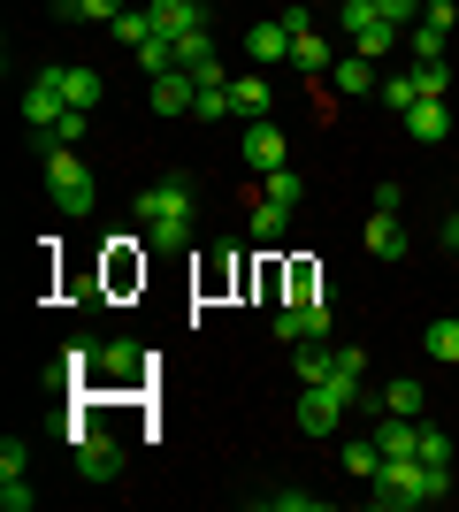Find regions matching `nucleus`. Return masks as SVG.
Returning a JSON list of instances; mask_svg holds the SVG:
<instances>
[{"label": "nucleus", "mask_w": 459, "mask_h": 512, "mask_svg": "<svg viewBox=\"0 0 459 512\" xmlns=\"http://www.w3.org/2000/svg\"><path fill=\"white\" fill-rule=\"evenodd\" d=\"M146 8H153V23H161L169 39L176 31H199V0H146Z\"/></svg>", "instance_id": "nucleus-20"}, {"label": "nucleus", "mask_w": 459, "mask_h": 512, "mask_svg": "<svg viewBox=\"0 0 459 512\" xmlns=\"http://www.w3.org/2000/svg\"><path fill=\"white\" fill-rule=\"evenodd\" d=\"M276 337H284V344L329 337V291H322V299H291V306H276Z\"/></svg>", "instance_id": "nucleus-6"}, {"label": "nucleus", "mask_w": 459, "mask_h": 512, "mask_svg": "<svg viewBox=\"0 0 459 512\" xmlns=\"http://www.w3.org/2000/svg\"><path fill=\"white\" fill-rule=\"evenodd\" d=\"M291 230V207L284 199H253V245H276Z\"/></svg>", "instance_id": "nucleus-18"}, {"label": "nucleus", "mask_w": 459, "mask_h": 512, "mask_svg": "<svg viewBox=\"0 0 459 512\" xmlns=\"http://www.w3.org/2000/svg\"><path fill=\"white\" fill-rule=\"evenodd\" d=\"M421 23H437V31H452V23H459V0H429V16H421Z\"/></svg>", "instance_id": "nucleus-36"}, {"label": "nucleus", "mask_w": 459, "mask_h": 512, "mask_svg": "<svg viewBox=\"0 0 459 512\" xmlns=\"http://www.w3.org/2000/svg\"><path fill=\"white\" fill-rule=\"evenodd\" d=\"M146 367L153 360H138V344H100L92 375H100V383H146Z\"/></svg>", "instance_id": "nucleus-9"}, {"label": "nucleus", "mask_w": 459, "mask_h": 512, "mask_svg": "<svg viewBox=\"0 0 459 512\" xmlns=\"http://www.w3.org/2000/svg\"><path fill=\"white\" fill-rule=\"evenodd\" d=\"M261 505L268 512H322V497L314 490H261Z\"/></svg>", "instance_id": "nucleus-28"}, {"label": "nucleus", "mask_w": 459, "mask_h": 512, "mask_svg": "<svg viewBox=\"0 0 459 512\" xmlns=\"http://www.w3.org/2000/svg\"><path fill=\"white\" fill-rule=\"evenodd\" d=\"M375 467H383V444H375V436H352V444H345V474L375 482Z\"/></svg>", "instance_id": "nucleus-23"}, {"label": "nucleus", "mask_w": 459, "mask_h": 512, "mask_svg": "<svg viewBox=\"0 0 459 512\" xmlns=\"http://www.w3.org/2000/svg\"><path fill=\"white\" fill-rule=\"evenodd\" d=\"M192 100H199V77H192V69L153 77V107H161V115H192Z\"/></svg>", "instance_id": "nucleus-12"}, {"label": "nucleus", "mask_w": 459, "mask_h": 512, "mask_svg": "<svg viewBox=\"0 0 459 512\" xmlns=\"http://www.w3.org/2000/svg\"><path fill=\"white\" fill-rule=\"evenodd\" d=\"M39 77L62 92V107H77V115H92V107H100V92H108V85H100V69H85V62H77V69H69V62H46Z\"/></svg>", "instance_id": "nucleus-5"}, {"label": "nucleus", "mask_w": 459, "mask_h": 512, "mask_svg": "<svg viewBox=\"0 0 459 512\" xmlns=\"http://www.w3.org/2000/svg\"><path fill=\"white\" fill-rule=\"evenodd\" d=\"M245 169H253V176L291 169V146H284V130H276V123H245Z\"/></svg>", "instance_id": "nucleus-7"}, {"label": "nucleus", "mask_w": 459, "mask_h": 512, "mask_svg": "<svg viewBox=\"0 0 459 512\" xmlns=\"http://www.w3.org/2000/svg\"><path fill=\"white\" fill-rule=\"evenodd\" d=\"M329 375H345V383H368V352H360V344H337Z\"/></svg>", "instance_id": "nucleus-29"}, {"label": "nucleus", "mask_w": 459, "mask_h": 512, "mask_svg": "<svg viewBox=\"0 0 459 512\" xmlns=\"http://www.w3.org/2000/svg\"><path fill=\"white\" fill-rule=\"evenodd\" d=\"M329 85L345 92V100H360V92H375V62H368V54H345V62L329 69Z\"/></svg>", "instance_id": "nucleus-16"}, {"label": "nucleus", "mask_w": 459, "mask_h": 512, "mask_svg": "<svg viewBox=\"0 0 459 512\" xmlns=\"http://www.w3.org/2000/svg\"><path fill=\"white\" fill-rule=\"evenodd\" d=\"M375 16L383 23H414V16H429V0H375Z\"/></svg>", "instance_id": "nucleus-32"}, {"label": "nucleus", "mask_w": 459, "mask_h": 512, "mask_svg": "<svg viewBox=\"0 0 459 512\" xmlns=\"http://www.w3.org/2000/svg\"><path fill=\"white\" fill-rule=\"evenodd\" d=\"M284 16H291V69H306V77L337 69V62H329V46H322V31L306 23V8H284Z\"/></svg>", "instance_id": "nucleus-8"}, {"label": "nucleus", "mask_w": 459, "mask_h": 512, "mask_svg": "<svg viewBox=\"0 0 459 512\" xmlns=\"http://www.w3.org/2000/svg\"><path fill=\"white\" fill-rule=\"evenodd\" d=\"M421 352L437 367H459V321H429V337H421Z\"/></svg>", "instance_id": "nucleus-21"}, {"label": "nucleus", "mask_w": 459, "mask_h": 512, "mask_svg": "<svg viewBox=\"0 0 459 512\" xmlns=\"http://www.w3.org/2000/svg\"><path fill=\"white\" fill-rule=\"evenodd\" d=\"M414 54H421V62H444V31H437V23H414Z\"/></svg>", "instance_id": "nucleus-33"}, {"label": "nucleus", "mask_w": 459, "mask_h": 512, "mask_svg": "<svg viewBox=\"0 0 459 512\" xmlns=\"http://www.w3.org/2000/svg\"><path fill=\"white\" fill-rule=\"evenodd\" d=\"M414 85H421V100H444V92H452V69H444V62H421Z\"/></svg>", "instance_id": "nucleus-30"}, {"label": "nucleus", "mask_w": 459, "mask_h": 512, "mask_svg": "<svg viewBox=\"0 0 459 512\" xmlns=\"http://www.w3.org/2000/svg\"><path fill=\"white\" fill-rule=\"evenodd\" d=\"M414 436H421V421H406V413H383V428H375L383 459H414Z\"/></svg>", "instance_id": "nucleus-15"}, {"label": "nucleus", "mask_w": 459, "mask_h": 512, "mask_svg": "<svg viewBox=\"0 0 459 512\" xmlns=\"http://www.w3.org/2000/svg\"><path fill=\"white\" fill-rule=\"evenodd\" d=\"M245 54H253V62H291V16L253 23V31H245Z\"/></svg>", "instance_id": "nucleus-10"}, {"label": "nucleus", "mask_w": 459, "mask_h": 512, "mask_svg": "<svg viewBox=\"0 0 459 512\" xmlns=\"http://www.w3.org/2000/svg\"><path fill=\"white\" fill-rule=\"evenodd\" d=\"M329 360H337V344H322V337H314V344H291V367H299V383H322Z\"/></svg>", "instance_id": "nucleus-19"}, {"label": "nucleus", "mask_w": 459, "mask_h": 512, "mask_svg": "<svg viewBox=\"0 0 459 512\" xmlns=\"http://www.w3.org/2000/svg\"><path fill=\"white\" fill-rule=\"evenodd\" d=\"M406 138H414V146H444V138H452V115H444V100H421L414 115H406Z\"/></svg>", "instance_id": "nucleus-13"}, {"label": "nucleus", "mask_w": 459, "mask_h": 512, "mask_svg": "<svg viewBox=\"0 0 459 512\" xmlns=\"http://www.w3.org/2000/svg\"><path fill=\"white\" fill-rule=\"evenodd\" d=\"M46 192H54V207H62V214H92V207H100V184H92V169L77 161V146L46 153Z\"/></svg>", "instance_id": "nucleus-3"}, {"label": "nucleus", "mask_w": 459, "mask_h": 512, "mask_svg": "<svg viewBox=\"0 0 459 512\" xmlns=\"http://www.w3.org/2000/svg\"><path fill=\"white\" fill-rule=\"evenodd\" d=\"M421 406H429V390H421L414 375H391V383H383V413H406V421H421Z\"/></svg>", "instance_id": "nucleus-17"}, {"label": "nucleus", "mask_w": 459, "mask_h": 512, "mask_svg": "<svg viewBox=\"0 0 459 512\" xmlns=\"http://www.w3.org/2000/svg\"><path fill=\"white\" fill-rule=\"evenodd\" d=\"M138 230L153 245H192V176H161L138 192Z\"/></svg>", "instance_id": "nucleus-2"}, {"label": "nucleus", "mask_w": 459, "mask_h": 512, "mask_svg": "<svg viewBox=\"0 0 459 512\" xmlns=\"http://www.w3.org/2000/svg\"><path fill=\"white\" fill-rule=\"evenodd\" d=\"M39 505V490H23V474H8V482H0V512H31Z\"/></svg>", "instance_id": "nucleus-31"}, {"label": "nucleus", "mask_w": 459, "mask_h": 512, "mask_svg": "<svg viewBox=\"0 0 459 512\" xmlns=\"http://www.w3.org/2000/svg\"><path fill=\"white\" fill-rule=\"evenodd\" d=\"M31 467V444H23V436H8V444H0V482H8V474H23Z\"/></svg>", "instance_id": "nucleus-34"}, {"label": "nucleus", "mask_w": 459, "mask_h": 512, "mask_svg": "<svg viewBox=\"0 0 459 512\" xmlns=\"http://www.w3.org/2000/svg\"><path fill=\"white\" fill-rule=\"evenodd\" d=\"M108 31H115V39H123V46H146L153 31H161V23H153V8H123V16H115Z\"/></svg>", "instance_id": "nucleus-22"}, {"label": "nucleus", "mask_w": 459, "mask_h": 512, "mask_svg": "<svg viewBox=\"0 0 459 512\" xmlns=\"http://www.w3.org/2000/svg\"><path fill=\"white\" fill-rule=\"evenodd\" d=\"M268 100H276L268 77H230V107H238L245 123H268Z\"/></svg>", "instance_id": "nucleus-14"}, {"label": "nucleus", "mask_w": 459, "mask_h": 512, "mask_svg": "<svg viewBox=\"0 0 459 512\" xmlns=\"http://www.w3.org/2000/svg\"><path fill=\"white\" fill-rule=\"evenodd\" d=\"M261 199H284V207H299V199H306V176H299V169H276V176H261Z\"/></svg>", "instance_id": "nucleus-27"}, {"label": "nucleus", "mask_w": 459, "mask_h": 512, "mask_svg": "<svg viewBox=\"0 0 459 512\" xmlns=\"http://www.w3.org/2000/svg\"><path fill=\"white\" fill-rule=\"evenodd\" d=\"M69 444H77V474H85V482H115V474H123V444H115L108 428H69Z\"/></svg>", "instance_id": "nucleus-4"}, {"label": "nucleus", "mask_w": 459, "mask_h": 512, "mask_svg": "<svg viewBox=\"0 0 459 512\" xmlns=\"http://www.w3.org/2000/svg\"><path fill=\"white\" fill-rule=\"evenodd\" d=\"M414 459H421V467H452V436L421 421V436H414Z\"/></svg>", "instance_id": "nucleus-24"}, {"label": "nucleus", "mask_w": 459, "mask_h": 512, "mask_svg": "<svg viewBox=\"0 0 459 512\" xmlns=\"http://www.w3.org/2000/svg\"><path fill=\"white\" fill-rule=\"evenodd\" d=\"M192 115H199V123H222V115H238V107H230V77H222V85H199Z\"/></svg>", "instance_id": "nucleus-25"}, {"label": "nucleus", "mask_w": 459, "mask_h": 512, "mask_svg": "<svg viewBox=\"0 0 459 512\" xmlns=\"http://www.w3.org/2000/svg\"><path fill=\"white\" fill-rule=\"evenodd\" d=\"M452 490V467H421V459H383L375 467V512H414V505H437Z\"/></svg>", "instance_id": "nucleus-1"}, {"label": "nucleus", "mask_w": 459, "mask_h": 512, "mask_svg": "<svg viewBox=\"0 0 459 512\" xmlns=\"http://www.w3.org/2000/svg\"><path fill=\"white\" fill-rule=\"evenodd\" d=\"M444 253H459V207L444 214Z\"/></svg>", "instance_id": "nucleus-37"}, {"label": "nucleus", "mask_w": 459, "mask_h": 512, "mask_svg": "<svg viewBox=\"0 0 459 512\" xmlns=\"http://www.w3.org/2000/svg\"><path fill=\"white\" fill-rule=\"evenodd\" d=\"M368 253H375V260H406V253H414V237H406V222H398V214H383V207L368 214Z\"/></svg>", "instance_id": "nucleus-11"}, {"label": "nucleus", "mask_w": 459, "mask_h": 512, "mask_svg": "<svg viewBox=\"0 0 459 512\" xmlns=\"http://www.w3.org/2000/svg\"><path fill=\"white\" fill-rule=\"evenodd\" d=\"M383 107H391V115H414V107H421L414 69H406V77H383Z\"/></svg>", "instance_id": "nucleus-26"}, {"label": "nucleus", "mask_w": 459, "mask_h": 512, "mask_svg": "<svg viewBox=\"0 0 459 512\" xmlns=\"http://www.w3.org/2000/svg\"><path fill=\"white\" fill-rule=\"evenodd\" d=\"M77 16H92V23H115V16H123V0H77Z\"/></svg>", "instance_id": "nucleus-35"}]
</instances>
